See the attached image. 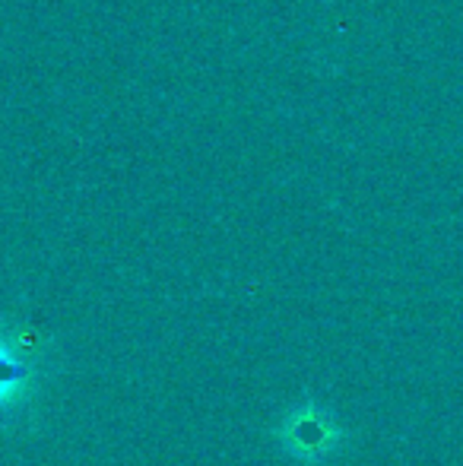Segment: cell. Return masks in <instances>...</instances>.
<instances>
[{
	"label": "cell",
	"instance_id": "cell-1",
	"mask_svg": "<svg viewBox=\"0 0 463 466\" xmlns=\"http://www.w3.org/2000/svg\"><path fill=\"white\" fill-rule=\"evenodd\" d=\"M286 441L292 444V448L298 451H324L330 441V429L324 419L311 416V412H305V416H298L296 422L289 425V431H286Z\"/></svg>",
	"mask_w": 463,
	"mask_h": 466
},
{
	"label": "cell",
	"instance_id": "cell-2",
	"mask_svg": "<svg viewBox=\"0 0 463 466\" xmlns=\"http://www.w3.org/2000/svg\"><path fill=\"white\" fill-rule=\"evenodd\" d=\"M19 380H25V369L16 359H10V352L0 346V397H6Z\"/></svg>",
	"mask_w": 463,
	"mask_h": 466
}]
</instances>
